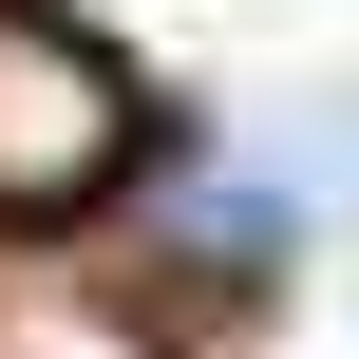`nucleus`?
<instances>
[{
    "instance_id": "1",
    "label": "nucleus",
    "mask_w": 359,
    "mask_h": 359,
    "mask_svg": "<svg viewBox=\"0 0 359 359\" xmlns=\"http://www.w3.org/2000/svg\"><path fill=\"white\" fill-rule=\"evenodd\" d=\"M133 170V76L57 19V0H0V208H95Z\"/></svg>"
}]
</instances>
